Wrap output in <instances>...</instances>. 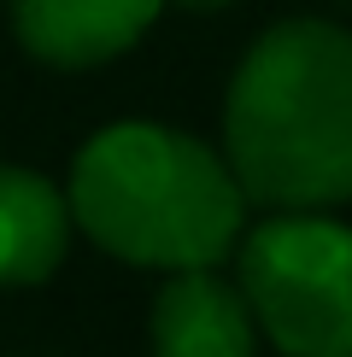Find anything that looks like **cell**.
I'll list each match as a JSON object with an SVG mask.
<instances>
[{"label":"cell","instance_id":"cell-1","mask_svg":"<svg viewBox=\"0 0 352 357\" xmlns=\"http://www.w3.org/2000/svg\"><path fill=\"white\" fill-rule=\"evenodd\" d=\"M223 158L264 211L352 205V29L282 18L223 94Z\"/></svg>","mask_w":352,"mask_h":357},{"label":"cell","instance_id":"cell-2","mask_svg":"<svg viewBox=\"0 0 352 357\" xmlns=\"http://www.w3.org/2000/svg\"><path fill=\"white\" fill-rule=\"evenodd\" d=\"M71 217L100 252L135 270H205L247 234V188L223 146L159 123L124 117L88 135L71 158Z\"/></svg>","mask_w":352,"mask_h":357},{"label":"cell","instance_id":"cell-3","mask_svg":"<svg viewBox=\"0 0 352 357\" xmlns=\"http://www.w3.org/2000/svg\"><path fill=\"white\" fill-rule=\"evenodd\" d=\"M235 281L282 357H352V222L270 211L235 246Z\"/></svg>","mask_w":352,"mask_h":357},{"label":"cell","instance_id":"cell-4","mask_svg":"<svg viewBox=\"0 0 352 357\" xmlns=\"http://www.w3.org/2000/svg\"><path fill=\"white\" fill-rule=\"evenodd\" d=\"M170 0H12V36L36 65L94 70L129 53Z\"/></svg>","mask_w":352,"mask_h":357},{"label":"cell","instance_id":"cell-5","mask_svg":"<svg viewBox=\"0 0 352 357\" xmlns=\"http://www.w3.org/2000/svg\"><path fill=\"white\" fill-rule=\"evenodd\" d=\"M147 334H153V357H258L264 340L247 287L217 275V264L165 275Z\"/></svg>","mask_w":352,"mask_h":357},{"label":"cell","instance_id":"cell-6","mask_svg":"<svg viewBox=\"0 0 352 357\" xmlns=\"http://www.w3.org/2000/svg\"><path fill=\"white\" fill-rule=\"evenodd\" d=\"M77 234L71 193L24 165H0V287H41L59 275Z\"/></svg>","mask_w":352,"mask_h":357},{"label":"cell","instance_id":"cell-7","mask_svg":"<svg viewBox=\"0 0 352 357\" xmlns=\"http://www.w3.org/2000/svg\"><path fill=\"white\" fill-rule=\"evenodd\" d=\"M170 6H182V12H223V6H235V0H170Z\"/></svg>","mask_w":352,"mask_h":357}]
</instances>
